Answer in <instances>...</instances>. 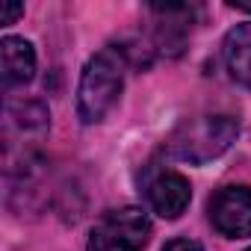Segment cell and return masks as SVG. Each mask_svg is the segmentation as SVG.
Instances as JSON below:
<instances>
[{
	"label": "cell",
	"instance_id": "5",
	"mask_svg": "<svg viewBox=\"0 0 251 251\" xmlns=\"http://www.w3.org/2000/svg\"><path fill=\"white\" fill-rule=\"evenodd\" d=\"M207 219L216 233L225 239H245L251 236V186L230 183L222 186L207 201Z\"/></svg>",
	"mask_w": 251,
	"mask_h": 251
},
{
	"label": "cell",
	"instance_id": "3",
	"mask_svg": "<svg viewBox=\"0 0 251 251\" xmlns=\"http://www.w3.org/2000/svg\"><path fill=\"white\" fill-rule=\"evenodd\" d=\"M151 233L154 225L142 207H115L92 225L86 251H142Z\"/></svg>",
	"mask_w": 251,
	"mask_h": 251
},
{
	"label": "cell",
	"instance_id": "10",
	"mask_svg": "<svg viewBox=\"0 0 251 251\" xmlns=\"http://www.w3.org/2000/svg\"><path fill=\"white\" fill-rule=\"evenodd\" d=\"M21 15H24V3H3V6H0V24H3V27L15 24Z\"/></svg>",
	"mask_w": 251,
	"mask_h": 251
},
{
	"label": "cell",
	"instance_id": "9",
	"mask_svg": "<svg viewBox=\"0 0 251 251\" xmlns=\"http://www.w3.org/2000/svg\"><path fill=\"white\" fill-rule=\"evenodd\" d=\"M163 251H204V245L198 239H189V236H177V239H169L163 245Z\"/></svg>",
	"mask_w": 251,
	"mask_h": 251
},
{
	"label": "cell",
	"instance_id": "2",
	"mask_svg": "<svg viewBox=\"0 0 251 251\" xmlns=\"http://www.w3.org/2000/svg\"><path fill=\"white\" fill-rule=\"evenodd\" d=\"M239 136V118L230 112H204L183 118L172 136L166 139L163 151L169 160L189 163V166H207L219 160Z\"/></svg>",
	"mask_w": 251,
	"mask_h": 251
},
{
	"label": "cell",
	"instance_id": "4",
	"mask_svg": "<svg viewBox=\"0 0 251 251\" xmlns=\"http://www.w3.org/2000/svg\"><path fill=\"white\" fill-rule=\"evenodd\" d=\"M50 130V109L39 98H6L3 109V136H6V151L21 145L18 154L24 151H39L36 142L45 139Z\"/></svg>",
	"mask_w": 251,
	"mask_h": 251
},
{
	"label": "cell",
	"instance_id": "8",
	"mask_svg": "<svg viewBox=\"0 0 251 251\" xmlns=\"http://www.w3.org/2000/svg\"><path fill=\"white\" fill-rule=\"evenodd\" d=\"M222 62L230 80L251 89V21L230 27L222 39Z\"/></svg>",
	"mask_w": 251,
	"mask_h": 251
},
{
	"label": "cell",
	"instance_id": "7",
	"mask_svg": "<svg viewBox=\"0 0 251 251\" xmlns=\"http://www.w3.org/2000/svg\"><path fill=\"white\" fill-rule=\"evenodd\" d=\"M36 65H39V56H36V48L30 39H24V36L0 39V86H3L6 95L30 86L36 77Z\"/></svg>",
	"mask_w": 251,
	"mask_h": 251
},
{
	"label": "cell",
	"instance_id": "1",
	"mask_svg": "<svg viewBox=\"0 0 251 251\" xmlns=\"http://www.w3.org/2000/svg\"><path fill=\"white\" fill-rule=\"evenodd\" d=\"M130 68V53L124 45H103L92 53L80 71L77 83V118L80 124L92 127L100 124L121 98L124 77Z\"/></svg>",
	"mask_w": 251,
	"mask_h": 251
},
{
	"label": "cell",
	"instance_id": "11",
	"mask_svg": "<svg viewBox=\"0 0 251 251\" xmlns=\"http://www.w3.org/2000/svg\"><path fill=\"white\" fill-rule=\"evenodd\" d=\"M245 251H251V245H248V248H245Z\"/></svg>",
	"mask_w": 251,
	"mask_h": 251
},
{
	"label": "cell",
	"instance_id": "6",
	"mask_svg": "<svg viewBox=\"0 0 251 251\" xmlns=\"http://www.w3.org/2000/svg\"><path fill=\"white\" fill-rule=\"evenodd\" d=\"M145 204L151 213H157L160 219H180L192 201V183L183 172L177 169H157L148 180H145Z\"/></svg>",
	"mask_w": 251,
	"mask_h": 251
}]
</instances>
